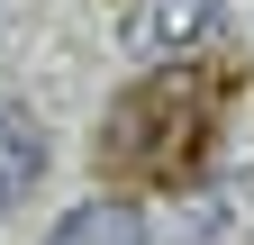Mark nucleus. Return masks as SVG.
<instances>
[{
  "label": "nucleus",
  "mask_w": 254,
  "mask_h": 245,
  "mask_svg": "<svg viewBox=\"0 0 254 245\" xmlns=\"http://www.w3.org/2000/svg\"><path fill=\"white\" fill-rule=\"evenodd\" d=\"M209 155H218V82L200 64L127 82L100 118V173L118 191H200Z\"/></svg>",
  "instance_id": "f257e3e1"
},
{
  "label": "nucleus",
  "mask_w": 254,
  "mask_h": 245,
  "mask_svg": "<svg viewBox=\"0 0 254 245\" xmlns=\"http://www.w3.org/2000/svg\"><path fill=\"white\" fill-rule=\"evenodd\" d=\"M46 182V127L27 118V100H0V209H18Z\"/></svg>",
  "instance_id": "f03ea898"
},
{
  "label": "nucleus",
  "mask_w": 254,
  "mask_h": 245,
  "mask_svg": "<svg viewBox=\"0 0 254 245\" xmlns=\"http://www.w3.org/2000/svg\"><path fill=\"white\" fill-rule=\"evenodd\" d=\"M46 245H145V218H136V200H82V209H64V227Z\"/></svg>",
  "instance_id": "7ed1b4c3"
}]
</instances>
